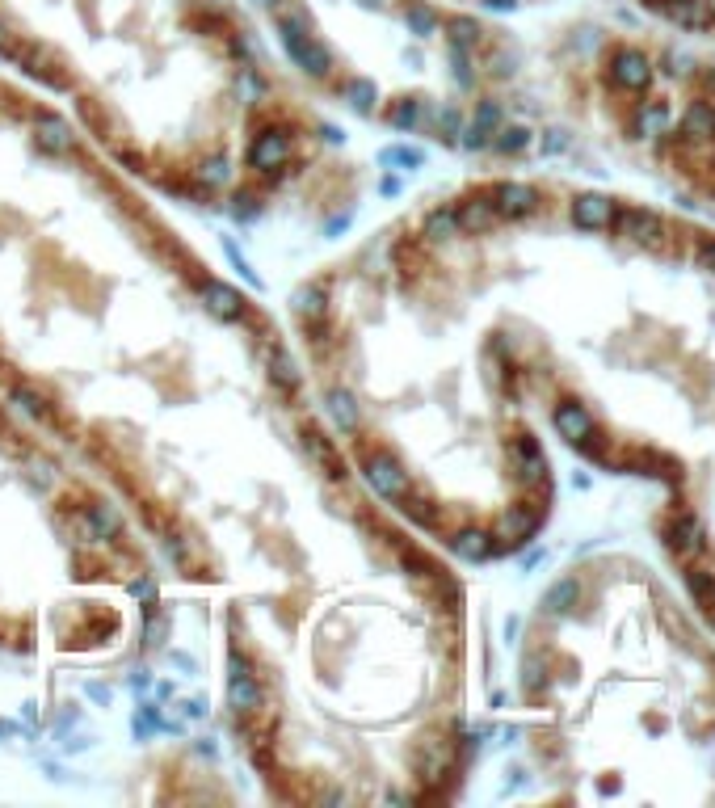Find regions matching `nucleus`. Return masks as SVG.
I'll use <instances>...</instances> for the list:
<instances>
[{
	"mask_svg": "<svg viewBox=\"0 0 715 808\" xmlns=\"http://www.w3.org/2000/svg\"><path fill=\"white\" fill-rule=\"evenodd\" d=\"M345 97L354 101V106L366 114L379 101V89H375V80H366V76H354V80H345Z\"/></svg>",
	"mask_w": 715,
	"mask_h": 808,
	"instance_id": "23",
	"label": "nucleus"
},
{
	"mask_svg": "<svg viewBox=\"0 0 715 808\" xmlns=\"http://www.w3.org/2000/svg\"><path fill=\"white\" fill-rule=\"evenodd\" d=\"M89 695H93L97 703H110V691H106V686H97V682H89Z\"/></svg>",
	"mask_w": 715,
	"mask_h": 808,
	"instance_id": "42",
	"label": "nucleus"
},
{
	"mask_svg": "<svg viewBox=\"0 0 715 808\" xmlns=\"http://www.w3.org/2000/svg\"><path fill=\"white\" fill-rule=\"evenodd\" d=\"M366 484L379 493V497H387V501H400L404 493H408V472L400 468V463L392 459V455H371L366 459Z\"/></svg>",
	"mask_w": 715,
	"mask_h": 808,
	"instance_id": "2",
	"label": "nucleus"
},
{
	"mask_svg": "<svg viewBox=\"0 0 715 808\" xmlns=\"http://www.w3.org/2000/svg\"><path fill=\"white\" fill-rule=\"evenodd\" d=\"M156 724H160V720H156V707H143V716H135V733H139V737H148V733L156 729Z\"/></svg>",
	"mask_w": 715,
	"mask_h": 808,
	"instance_id": "37",
	"label": "nucleus"
},
{
	"mask_svg": "<svg viewBox=\"0 0 715 808\" xmlns=\"http://www.w3.org/2000/svg\"><path fill=\"white\" fill-rule=\"evenodd\" d=\"M530 144V131L526 127H505L501 135H497V148L501 152H522Z\"/></svg>",
	"mask_w": 715,
	"mask_h": 808,
	"instance_id": "29",
	"label": "nucleus"
},
{
	"mask_svg": "<svg viewBox=\"0 0 715 808\" xmlns=\"http://www.w3.org/2000/svg\"><path fill=\"white\" fill-rule=\"evenodd\" d=\"M669 543H673V552H682V556H699L703 552V522L694 514H678L669 522Z\"/></svg>",
	"mask_w": 715,
	"mask_h": 808,
	"instance_id": "10",
	"label": "nucleus"
},
{
	"mask_svg": "<svg viewBox=\"0 0 715 808\" xmlns=\"http://www.w3.org/2000/svg\"><path fill=\"white\" fill-rule=\"evenodd\" d=\"M131 594H135L139 602H148V606H152V602H156V585H152L148 577H139V581H131Z\"/></svg>",
	"mask_w": 715,
	"mask_h": 808,
	"instance_id": "36",
	"label": "nucleus"
},
{
	"mask_svg": "<svg viewBox=\"0 0 715 808\" xmlns=\"http://www.w3.org/2000/svg\"><path fill=\"white\" fill-rule=\"evenodd\" d=\"M615 198L606 194H581L572 202V224L585 228V232H598V228H610V219H615Z\"/></svg>",
	"mask_w": 715,
	"mask_h": 808,
	"instance_id": "4",
	"label": "nucleus"
},
{
	"mask_svg": "<svg viewBox=\"0 0 715 808\" xmlns=\"http://www.w3.org/2000/svg\"><path fill=\"white\" fill-rule=\"evenodd\" d=\"M286 156H291V139L278 135V131H265L257 144L249 148V165L253 169H278Z\"/></svg>",
	"mask_w": 715,
	"mask_h": 808,
	"instance_id": "9",
	"label": "nucleus"
},
{
	"mask_svg": "<svg viewBox=\"0 0 715 808\" xmlns=\"http://www.w3.org/2000/svg\"><path fill=\"white\" fill-rule=\"evenodd\" d=\"M699 266H703V270H715V240H707V245L699 249Z\"/></svg>",
	"mask_w": 715,
	"mask_h": 808,
	"instance_id": "41",
	"label": "nucleus"
},
{
	"mask_svg": "<svg viewBox=\"0 0 715 808\" xmlns=\"http://www.w3.org/2000/svg\"><path fill=\"white\" fill-rule=\"evenodd\" d=\"M404 510L413 514V518H421V522H434V510H429L425 501H413V505H404Z\"/></svg>",
	"mask_w": 715,
	"mask_h": 808,
	"instance_id": "40",
	"label": "nucleus"
},
{
	"mask_svg": "<svg viewBox=\"0 0 715 808\" xmlns=\"http://www.w3.org/2000/svg\"><path fill=\"white\" fill-rule=\"evenodd\" d=\"M665 127H669L665 101H640V110H636V135L652 139V135H661Z\"/></svg>",
	"mask_w": 715,
	"mask_h": 808,
	"instance_id": "17",
	"label": "nucleus"
},
{
	"mask_svg": "<svg viewBox=\"0 0 715 808\" xmlns=\"http://www.w3.org/2000/svg\"><path fill=\"white\" fill-rule=\"evenodd\" d=\"M270 371H274V379L282 383L286 392H295V388H299V367H295V358L286 354L282 346H270Z\"/></svg>",
	"mask_w": 715,
	"mask_h": 808,
	"instance_id": "22",
	"label": "nucleus"
},
{
	"mask_svg": "<svg viewBox=\"0 0 715 808\" xmlns=\"http://www.w3.org/2000/svg\"><path fill=\"white\" fill-rule=\"evenodd\" d=\"M610 85L623 89V93H644L652 85V64L648 55L636 47H615L610 51Z\"/></svg>",
	"mask_w": 715,
	"mask_h": 808,
	"instance_id": "1",
	"label": "nucleus"
},
{
	"mask_svg": "<svg viewBox=\"0 0 715 808\" xmlns=\"http://www.w3.org/2000/svg\"><path fill=\"white\" fill-rule=\"evenodd\" d=\"M13 400L22 404V409H26L30 417H43V413H47V409H43V400H38L30 388H13Z\"/></svg>",
	"mask_w": 715,
	"mask_h": 808,
	"instance_id": "32",
	"label": "nucleus"
},
{
	"mask_svg": "<svg viewBox=\"0 0 715 808\" xmlns=\"http://www.w3.org/2000/svg\"><path fill=\"white\" fill-rule=\"evenodd\" d=\"M640 5H644L648 13H661V9H665V0H640ZM707 5H711V0H707Z\"/></svg>",
	"mask_w": 715,
	"mask_h": 808,
	"instance_id": "45",
	"label": "nucleus"
},
{
	"mask_svg": "<svg viewBox=\"0 0 715 808\" xmlns=\"http://www.w3.org/2000/svg\"><path fill=\"white\" fill-rule=\"evenodd\" d=\"M417 118H421V106H417V101H400V106L392 110V127H396V131H413V127H417Z\"/></svg>",
	"mask_w": 715,
	"mask_h": 808,
	"instance_id": "28",
	"label": "nucleus"
},
{
	"mask_svg": "<svg viewBox=\"0 0 715 808\" xmlns=\"http://www.w3.org/2000/svg\"><path fill=\"white\" fill-rule=\"evenodd\" d=\"M564 148H568V135H564V131H547L543 152H547V156H556V152H564Z\"/></svg>",
	"mask_w": 715,
	"mask_h": 808,
	"instance_id": "39",
	"label": "nucleus"
},
{
	"mask_svg": "<svg viewBox=\"0 0 715 808\" xmlns=\"http://www.w3.org/2000/svg\"><path fill=\"white\" fill-rule=\"evenodd\" d=\"M556 430H560V438H568V442H577V447H585V438L594 434V417H589V409L585 404H577V400H568V404H560L556 409Z\"/></svg>",
	"mask_w": 715,
	"mask_h": 808,
	"instance_id": "5",
	"label": "nucleus"
},
{
	"mask_svg": "<svg viewBox=\"0 0 715 808\" xmlns=\"http://www.w3.org/2000/svg\"><path fill=\"white\" fill-rule=\"evenodd\" d=\"M514 455H518V472H522L526 484L547 480V459H543V451H539L535 438H518V442H514Z\"/></svg>",
	"mask_w": 715,
	"mask_h": 808,
	"instance_id": "11",
	"label": "nucleus"
},
{
	"mask_svg": "<svg viewBox=\"0 0 715 808\" xmlns=\"http://www.w3.org/2000/svg\"><path fill=\"white\" fill-rule=\"evenodd\" d=\"M501 123V106L497 101H480V110H476V127L480 131H493Z\"/></svg>",
	"mask_w": 715,
	"mask_h": 808,
	"instance_id": "31",
	"label": "nucleus"
},
{
	"mask_svg": "<svg viewBox=\"0 0 715 808\" xmlns=\"http://www.w3.org/2000/svg\"><path fill=\"white\" fill-rule=\"evenodd\" d=\"M493 207H497V215H530L539 207V194L530 190V186H522V181H501L497 186V194H493Z\"/></svg>",
	"mask_w": 715,
	"mask_h": 808,
	"instance_id": "6",
	"label": "nucleus"
},
{
	"mask_svg": "<svg viewBox=\"0 0 715 808\" xmlns=\"http://www.w3.org/2000/svg\"><path fill=\"white\" fill-rule=\"evenodd\" d=\"M459 232V219H455V211H434L425 219V236L429 240H451Z\"/></svg>",
	"mask_w": 715,
	"mask_h": 808,
	"instance_id": "25",
	"label": "nucleus"
},
{
	"mask_svg": "<svg viewBox=\"0 0 715 808\" xmlns=\"http://www.w3.org/2000/svg\"><path fill=\"white\" fill-rule=\"evenodd\" d=\"M535 527H539V514H535V510H526V505H518V510H509V514L501 518L497 535H501L505 543H522V539L535 535Z\"/></svg>",
	"mask_w": 715,
	"mask_h": 808,
	"instance_id": "14",
	"label": "nucleus"
},
{
	"mask_svg": "<svg viewBox=\"0 0 715 808\" xmlns=\"http://www.w3.org/2000/svg\"><path fill=\"white\" fill-rule=\"evenodd\" d=\"M522 686H526V691H539V686H543V665L539 661H526L522 665Z\"/></svg>",
	"mask_w": 715,
	"mask_h": 808,
	"instance_id": "35",
	"label": "nucleus"
},
{
	"mask_svg": "<svg viewBox=\"0 0 715 808\" xmlns=\"http://www.w3.org/2000/svg\"><path fill=\"white\" fill-rule=\"evenodd\" d=\"M379 160H383V165H404V169H417V165H425V152H421V148H387Z\"/></svg>",
	"mask_w": 715,
	"mask_h": 808,
	"instance_id": "27",
	"label": "nucleus"
},
{
	"mask_svg": "<svg viewBox=\"0 0 715 808\" xmlns=\"http://www.w3.org/2000/svg\"><path fill=\"white\" fill-rule=\"evenodd\" d=\"M202 299H207V308L219 316V320H240L244 316V299L236 287H228V282L211 278L207 287H202Z\"/></svg>",
	"mask_w": 715,
	"mask_h": 808,
	"instance_id": "8",
	"label": "nucleus"
},
{
	"mask_svg": "<svg viewBox=\"0 0 715 808\" xmlns=\"http://www.w3.org/2000/svg\"><path fill=\"white\" fill-rule=\"evenodd\" d=\"M686 585H690V594L703 602V611H715V577H711V573L690 569V573H686Z\"/></svg>",
	"mask_w": 715,
	"mask_h": 808,
	"instance_id": "24",
	"label": "nucleus"
},
{
	"mask_svg": "<svg viewBox=\"0 0 715 808\" xmlns=\"http://www.w3.org/2000/svg\"><path fill=\"white\" fill-rule=\"evenodd\" d=\"M228 703L236 707V712H253V707H261V686L249 678V670H244V674H232Z\"/></svg>",
	"mask_w": 715,
	"mask_h": 808,
	"instance_id": "18",
	"label": "nucleus"
},
{
	"mask_svg": "<svg viewBox=\"0 0 715 808\" xmlns=\"http://www.w3.org/2000/svg\"><path fill=\"white\" fill-rule=\"evenodd\" d=\"M85 527H89V535H93V539H114V535H118V527H122V518H118L114 505H93L89 518H85Z\"/></svg>",
	"mask_w": 715,
	"mask_h": 808,
	"instance_id": "19",
	"label": "nucleus"
},
{
	"mask_svg": "<svg viewBox=\"0 0 715 808\" xmlns=\"http://www.w3.org/2000/svg\"><path fill=\"white\" fill-rule=\"evenodd\" d=\"M324 139H329V144H341L345 131H337V127H324Z\"/></svg>",
	"mask_w": 715,
	"mask_h": 808,
	"instance_id": "46",
	"label": "nucleus"
},
{
	"mask_svg": "<svg viewBox=\"0 0 715 808\" xmlns=\"http://www.w3.org/2000/svg\"><path fill=\"white\" fill-rule=\"evenodd\" d=\"M451 552L459 556V560H488V552H493V539H488L484 531H459L455 539H451Z\"/></svg>",
	"mask_w": 715,
	"mask_h": 808,
	"instance_id": "16",
	"label": "nucleus"
},
{
	"mask_svg": "<svg viewBox=\"0 0 715 808\" xmlns=\"http://www.w3.org/2000/svg\"><path fill=\"white\" fill-rule=\"evenodd\" d=\"M577 598H581V581H577V577H560V581L543 594V611H547V615H568L572 606H577Z\"/></svg>",
	"mask_w": 715,
	"mask_h": 808,
	"instance_id": "15",
	"label": "nucleus"
},
{
	"mask_svg": "<svg viewBox=\"0 0 715 808\" xmlns=\"http://www.w3.org/2000/svg\"><path fill=\"white\" fill-rule=\"evenodd\" d=\"M308 451L320 459V468L329 472L333 480H345V463L337 459V451L329 447V442H324V434H320V430H308Z\"/></svg>",
	"mask_w": 715,
	"mask_h": 808,
	"instance_id": "21",
	"label": "nucleus"
},
{
	"mask_svg": "<svg viewBox=\"0 0 715 808\" xmlns=\"http://www.w3.org/2000/svg\"><path fill=\"white\" fill-rule=\"evenodd\" d=\"M345 224H350V215H341V219H333V224H329V228H324V232H329V236H337V232H341Z\"/></svg>",
	"mask_w": 715,
	"mask_h": 808,
	"instance_id": "43",
	"label": "nucleus"
},
{
	"mask_svg": "<svg viewBox=\"0 0 715 808\" xmlns=\"http://www.w3.org/2000/svg\"><path fill=\"white\" fill-rule=\"evenodd\" d=\"M186 712H190V716H194V720H198V716H202V712H207V703H202V699H190V707H186Z\"/></svg>",
	"mask_w": 715,
	"mask_h": 808,
	"instance_id": "44",
	"label": "nucleus"
},
{
	"mask_svg": "<svg viewBox=\"0 0 715 808\" xmlns=\"http://www.w3.org/2000/svg\"><path fill=\"white\" fill-rule=\"evenodd\" d=\"M34 135H38V144H43L47 152H55V156H68L72 144H76L72 127H68L59 114H38V118H34Z\"/></svg>",
	"mask_w": 715,
	"mask_h": 808,
	"instance_id": "7",
	"label": "nucleus"
},
{
	"mask_svg": "<svg viewBox=\"0 0 715 808\" xmlns=\"http://www.w3.org/2000/svg\"><path fill=\"white\" fill-rule=\"evenodd\" d=\"M329 413H333V421L345 430V434H354L358 430V404H354V396L350 392H329Z\"/></svg>",
	"mask_w": 715,
	"mask_h": 808,
	"instance_id": "20",
	"label": "nucleus"
},
{
	"mask_svg": "<svg viewBox=\"0 0 715 808\" xmlns=\"http://www.w3.org/2000/svg\"><path fill=\"white\" fill-rule=\"evenodd\" d=\"M682 135L690 139H715V106L711 101H690L682 114Z\"/></svg>",
	"mask_w": 715,
	"mask_h": 808,
	"instance_id": "12",
	"label": "nucleus"
},
{
	"mask_svg": "<svg viewBox=\"0 0 715 808\" xmlns=\"http://www.w3.org/2000/svg\"><path fill=\"white\" fill-rule=\"evenodd\" d=\"M223 253H228V257H232V266H236V270H240L244 278H249V282H253V287H261V278H257V274L249 270V261H244V257H240V249L232 245V240H223Z\"/></svg>",
	"mask_w": 715,
	"mask_h": 808,
	"instance_id": "34",
	"label": "nucleus"
},
{
	"mask_svg": "<svg viewBox=\"0 0 715 808\" xmlns=\"http://www.w3.org/2000/svg\"><path fill=\"white\" fill-rule=\"evenodd\" d=\"M610 224L619 228V236L636 240V245H644V249H652V245H661V240H665V224H661V215L640 211V207H631V211H615V219H610Z\"/></svg>",
	"mask_w": 715,
	"mask_h": 808,
	"instance_id": "3",
	"label": "nucleus"
},
{
	"mask_svg": "<svg viewBox=\"0 0 715 808\" xmlns=\"http://www.w3.org/2000/svg\"><path fill=\"white\" fill-rule=\"evenodd\" d=\"M455 219H459L463 232H488L493 228V219H497V207L493 202H484V198H467L463 207L455 211Z\"/></svg>",
	"mask_w": 715,
	"mask_h": 808,
	"instance_id": "13",
	"label": "nucleus"
},
{
	"mask_svg": "<svg viewBox=\"0 0 715 808\" xmlns=\"http://www.w3.org/2000/svg\"><path fill=\"white\" fill-rule=\"evenodd\" d=\"M295 312L299 316H324V291L320 287H303V291H295Z\"/></svg>",
	"mask_w": 715,
	"mask_h": 808,
	"instance_id": "26",
	"label": "nucleus"
},
{
	"mask_svg": "<svg viewBox=\"0 0 715 808\" xmlns=\"http://www.w3.org/2000/svg\"><path fill=\"white\" fill-rule=\"evenodd\" d=\"M257 215H261V207H257L253 194H236L232 198V219H240V224H253Z\"/></svg>",
	"mask_w": 715,
	"mask_h": 808,
	"instance_id": "30",
	"label": "nucleus"
},
{
	"mask_svg": "<svg viewBox=\"0 0 715 808\" xmlns=\"http://www.w3.org/2000/svg\"><path fill=\"white\" fill-rule=\"evenodd\" d=\"M484 144H488V131H480L476 123H472V127H467V131H463V148H472V152H480Z\"/></svg>",
	"mask_w": 715,
	"mask_h": 808,
	"instance_id": "38",
	"label": "nucleus"
},
{
	"mask_svg": "<svg viewBox=\"0 0 715 808\" xmlns=\"http://www.w3.org/2000/svg\"><path fill=\"white\" fill-rule=\"evenodd\" d=\"M518 5H522V0H518Z\"/></svg>",
	"mask_w": 715,
	"mask_h": 808,
	"instance_id": "48",
	"label": "nucleus"
},
{
	"mask_svg": "<svg viewBox=\"0 0 715 808\" xmlns=\"http://www.w3.org/2000/svg\"><path fill=\"white\" fill-rule=\"evenodd\" d=\"M198 177L207 181V186H219V181H228V160H211V165H202Z\"/></svg>",
	"mask_w": 715,
	"mask_h": 808,
	"instance_id": "33",
	"label": "nucleus"
},
{
	"mask_svg": "<svg viewBox=\"0 0 715 808\" xmlns=\"http://www.w3.org/2000/svg\"><path fill=\"white\" fill-rule=\"evenodd\" d=\"M5 733H13V724H5V720H0V737H5Z\"/></svg>",
	"mask_w": 715,
	"mask_h": 808,
	"instance_id": "47",
	"label": "nucleus"
}]
</instances>
